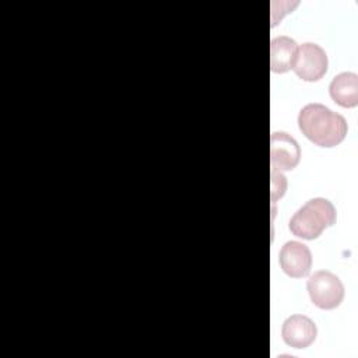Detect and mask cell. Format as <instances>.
<instances>
[{
    "label": "cell",
    "mask_w": 358,
    "mask_h": 358,
    "mask_svg": "<svg viewBox=\"0 0 358 358\" xmlns=\"http://www.w3.org/2000/svg\"><path fill=\"white\" fill-rule=\"evenodd\" d=\"M298 126L302 134L319 147L340 144L348 130L344 116L322 103L305 105L299 110Z\"/></svg>",
    "instance_id": "6da1fadb"
},
{
    "label": "cell",
    "mask_w": 358,
    "mask_h": 358,
    "mask_svg": "<svg viewBox=\"0 0 358 358\" xmlns=\"http://www.w3.org/2000/svg\"><path fill=\"white\" fill-rule=\"evenodd\" d=\"M336 224V208L323 197L306 201L289 220V231L303 239H316L322 232Z\"/></svg>",
    "instance_id": "7a4b0ae2"
},
{
    "label": "cell",
    "mask_w": 358,
    "mask_h": 358,
    "mask_svg": "<svg viewBox=\"0 0 358 358\" xmlns=\"http://www.w3.org/2000/svg\"><path fill=\"white\" fill-rule=\"evenodd\" d=\"M306 289L310 301L320 309H334L344 298L343 282L336 274L327 270L313 273L306 282Z\"/></svg>",
    "instance_id": "3957f363"
},
{
    "label": "cell",
    "mask_w": 358,
    "mask_h": 358,
    "mask_svg": "<svg viewBox=\"0 0 358 358\" xmlns=\"http://www.w3.org/2000/svg\"><path fill=\"white\" fill-rule=\"evenodd\" d=\"M327 64L326 52L319 45L306 42L298 46L292 70L305 81H317L326 74Z\"/></svg>",
    "instance_id": "277c9868"
},
{
    "label": "cell",
    "mask_w": 358,
    "mask_h": 358,
    "mask_svg": "<svg viewBox=\"0 0 358 358\" xmlns=\"http://www.w3.org/2000/svg\"><path fill=\"white\" fill-rule=\"evenodd\" d=\"M301 158L296 140L284 131H275L270 138V165L271 172L294 169Z\"/></svg>",
    "instance_id": "5b68a950"
},
{
    "label": "cell",
    "mask_w": 358,
    "mask_h": 358,
    "mask_svg": "<svg viewBox=\"0 0 358 358\" xmlns=\"http://www.w3.org/2000/svg\"><path fill=\"white\" fill-rule=\"evenodd\" d=\"M280 266L289 277H305L312 267V255L306 245L288 241L280 250Z\"/></svg>",
    "instance_id": "8992f818"
},
{
    "label": "cell",
    "mask_w": 358,
    "mask_h": 358,
    "mask_svg": "<svg viewBox=\"0 0 358 358\" xmlns=\"http://www.w3.org/2000/svg\"><path fill=\"white\" fill-rule=\"evenodd\" d=\"M317 334L316 324L312 319L303 315H292L289 316L281 330L282 340L294 348H306L310 345Z\"/></svg>",
    "instance_id": "52a82bcc"
},
{
    "label": "cell",
    "mask_w": 358,
    "mask_h": 358,
    "mask_svg": "<svg viewBox=\"0 0 358 358\" xmlns=\"http://www.w3.org/2000/svg\"><path fill=\"white\" fill-rule=\"evenodd\" d=\"M329 92L331 99L344 108H352L358 105V76L351 71L337 74L330 85Z\"/></svg>",
    "instance_id": "ba28073f"
},
{
    "label": "cell",
    "mask_w": 358,
    "mask_h": 358,
    "mask_svg": "<svg viewBox=\"0 0 358 358\" xmlns=\"http://www.w3.org/2000/svg\"><path fill=\"white\" fill-rule=\"evenodd\" d=\"M298 45L296 42L287 36L281 35L271 39L270 43V67L274 73H285L292 69Z\"/></svg>",
    "instance_id": "9c48e42d"
},
{
    "label": "cell",
    "mask_w": 358,
    "mask_h": 358,
    "mask_svg": "<svg viewBox=\"0 0 358 358\" xmlns=\"http://www.w3.org/2000/svg\"><path fill=\"white\" fill-rule=\"evenodd\" d=\"M287 182L281 172H271V200L273 203L285 192Z\"/></svg>",
    "instance_id": "30bf717a"
}]
</instances>
